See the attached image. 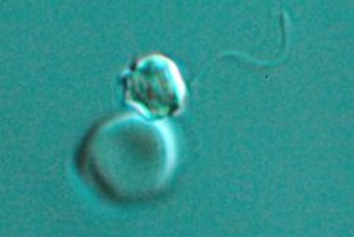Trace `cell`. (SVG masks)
I'll return each instance as SVG.
<instances>
[{"label":"cell","instance_id":"obj_1","mask_svg":"<svg viewBox=\"0 0 354 237\" xmlns=\"http://www.w3.org/2000/svg\"><path fill=\"white\" fill-rule=\"evenodd\" d=\"M76 163L82 179L111 202L151 201L173 178V131L140 115H114L88 131Z\"/></svg>","mask_w":354,"mask_h":237},{"label":"cell","instance_id":"obj_2","mask_svg":"<svg viewBox=\"0 0 354 237\" xmlns=\"http://www.w3.org/2000/svg\"><path fill=\"white\" fill-rule=\"evenodd\" d=\"M127 103L147 119H168L185 104L187 87L177 65L163 54L138 59L124 75Z\"/></svg>","mask_w":354,"mask_h":237}]
</instances>
